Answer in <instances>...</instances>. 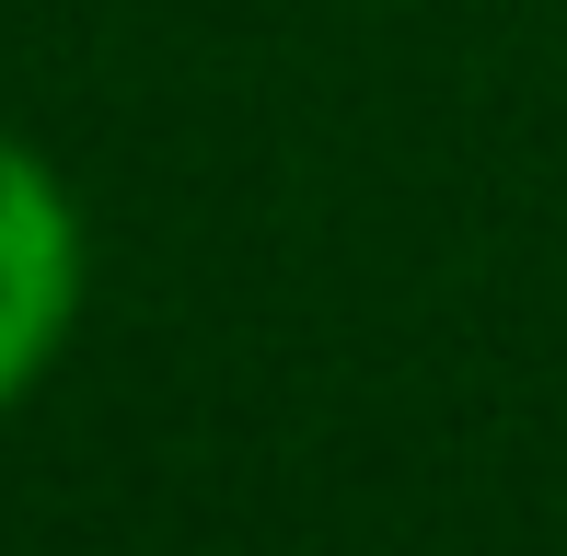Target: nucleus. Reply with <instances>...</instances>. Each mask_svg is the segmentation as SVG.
Here are the masks:
<instances>
[{"instance_id": "1", "label": "nucleus", "mask_w": 567, "mask_h": 556, "mask_svg": "<svg viewBox=\"0 0 567 556\" xmlns=\"http://www.w3.org/2000/svg\"><path fill=\"white\" fill-rule=\"evenodd\" d=\"M82 313V209L23 140H0V418L35 394Z\"/></svg>"}]
</instances>
